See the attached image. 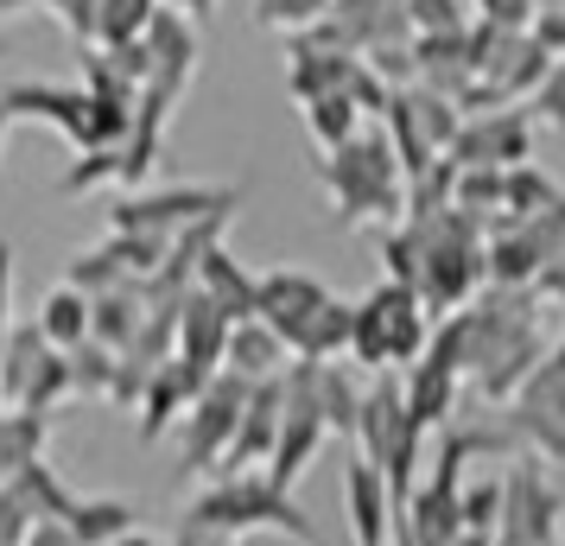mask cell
Listing matches in <instances>:
<instances>
[{"label":"cell","instance_id":"5","mask_svg":"<svg viewBox=\"0 0 565 546\" xmlns=\"http://www.w3.org/2000/svg\"><path fill=\"white\" fill-rule=\"evenodd\" d=\"M350 299H337L318 274L267 267L260 274V324H274L292 350V363H337L350 356Z\"/></svg>","mask_w":565,"mask_h":546},{"label":"cell","instance_id":"1","mask_svg":"<svg viewBox=\"0 0 565 546\" xmlns=\"http://www.w3.org/2000/svg\"><path fill=\"white\" fill-rule=\"evenodd\" d=\"M463 375L483 407H509L521 382L540 368L553 350L540 331V299L534 287H483L477 306H463Z\"/></svg>","mask_w":565,"mask_h":546},{"label":"cell","instance_id":"41","mask_svg":"<svg viewBox=\"0 0 565 546\" xmlns=\"http://www.w3.org/2000/svg\"><path fill=\"white\" fill-rule=\"evenodd\" d=\"M172 546H248V540H235V534H216V527H191V521H179Z\"/></svg>","mask_w":565,"mask_h":546},{"label":"cell","instance_id":"28","mask_svg":"<svg viewBox=\"0 0 565 546\" xmlns=\"http://www.w3.org/2000/svg\"><path fill=\"white\" fill-rule=\"evenodd\" d=\"M565 191L546 172H540L534 159L527 165H514V172H502V216L495 223H521V216H540V210H553Z\"/></svg>","mask_w":565,"mask_h":546},{"label":"cell","instance_id":"10","mask_svg":"<svg viewBox=\"0 0 565 546\" xmlns=\"http://www.w3.org/2000/svg\"><path fill=\"white\" fill-rule=\"evenodd\" d=\"M463 128V108L445 96V89H426V83H407V89H394L387 96V115H382V133L394 140V153H401V172L419 179L426 165L451 153V140Z\"/></svg>","mask_w":565,"mask_h":546},{"label":"cell","instance_id":"52","mask_svg":"<svg viewBox=\"0 0 565 546\" xmlns=\"http://www.w3.org/2000/svg\"><path fill=\"white\" fill-rule=\"evenodd\" d=\"M0 52H7V45H0Z\"/></svg>","mask_w":565,"mask_h":546},{"label":"cell","instance_id":"35","mask_svg":"<svg viewBox=\"0 0 565 546\" xmlns=\"http://www.w3.org/2000/svg\"><path fill=\"white\" fill-rule=\"evenodd\" d=\"M39 527V508L20 483H0V546H26V534Z\"/></svg>","mask_w":565,"mask_h":546},{"label":"cell","instance_id":"38","mask_svg":"<svg viewBox=\"0 0 565 546\" xmlns=\"http://www.w3.org/2000/svg\"><path fill=\"white\" fill-rule=\"evenodd\" d=\"M470 13L483 20V26H509V32H527L540 13V0H470Z\"/></svg>","mask_w":565,"mask_h":546},{"label":"cell","instance_id":"8","mask_svg":"<svg viewBox=\"0 0 565 546\" xmlns=\"http://www.w3.org/2000/svg\"><path fill=\"white\" fill-rule=\"evenodd\" d=\"M426 426L407 414V394H401V375H375L369 388H362V414H356V451L369 464L387 477V490L394 502L407 508L413 483H419V470H426Z\"/></svg>","mask_w":565,"mask_h":546},{"label":"cell","instance_id":"2","mask_svg":"<svg viewBox=\"0 0 565 546\" xmlns=\"http://www.w3.org/2000/svg\"><path fill=\"white\" fill-rule=\"evenodd\" d=\"M419 242V274H413V292L433 318H451L463 306H477L489 287V229L463 210H445V216H401Z\"/></svg>","mask_w":565,"mask_h":546},{"label":"cell","instance_id":"11","mask_svg":"<svg viewBox=\"0 0 565 546\" xmlns=\"http://www.w3.org/2000/svg\"><path fill=\"white\" fill-rule=\"evenodd\" d=\"M502 426L514 432L521 458H540V464H565V338L540 356V368L521 382L509 407H502Z\"/></svg>","mask_w":565,"mask_h":546},{"label":"cell","instance_id":"19","mask_svg":"<svg viewBox=\"0 0 565 546\" xmlns=\"http://www.w3.org/2000/svg\"><path fill=\"white\" fill-rule=\"evenodd\" d=\"M204 382H210L204 368L179 363V356H172V363H159L153 382H147V394H140V426H134V432H140V445L166 439V432L191 414V400L204 394Z\"/></svg>","mask_w":565,"mask_h":546},{"label":"cell","instance_id":"32","mask_svg":"<svg viewBox=\"0 0 565 546\" xmlns=\"http://www.w3.org/2000/svg\"><path fill=\"white\" fill-rule=\"evenodd\" d=\"M331 7L337 0H255V20L286 32V39H299V32H311L318 20H331Z\"/></svg>","mask_w":565,"mask_h":546},{"label":"cell","instance_id":"30","mask_svg":"<svg viewBox=\"0 0 565 546\" xmlns=\"http://www.w3.org/2000/svg\"><path fill=\"white\" fill-rule=\"evenodd\" d=\"M153 13H159V0H103L89 45H134V39H147Z\"/></svg>","mask_w":565,"mask_h":546},{"label":"cell","instance_id":"16","mask_svg":"<svg viewBox=\"0 0 565 546\" xmlns=\"http://www.w3.org/2000/svg\"><path fill=\"white\" fill-rule=\"evenodd\" d=\"M140 45H147V89H140V96H153V103L179 108L184 89H191V77H198V64H204L198 20H184L179 7H159Z\"/></svg>","mask_w":565,"mask_h":546},{"label":"cell","instance_id":"3","mask_svg":"<svg viewBox=\"0 0 565 546\" xmlns=\"http://www.w3.org/2000/svg\"><path fill=\"white\" fill-rule=\"evenodd\" d=\"M191 527H216L235 540H255V534H286V540L311 546L318 540V521L306 515V502L274 483L267 470H230V477H210L204 490L184 502Z\"/></svg>","mask_w":565,"mask_h":546},{"label":"cell","instance_id":"25","mask_svg":"<svg viewBox=\"0 0 565 546\" xmlns=\"http://www.w3.org/2000/svg\"><path fill=\"white\" fill-rule=\"evenodd\" d=\"M89 324H96V343H108L115 356H121V350H134L140 324H147V287H121V292L89 299Z\"/></svg>","mask_w":565,"mask_h":546},{"label":"cell","instance_id":"22","mask_svg":"<svg viewBox=\"0 0 565 546\" xmlns=\"http://www.w3.org/2000/svg\"><path fill=\"white\" fill-rule=\"evenodd\" d=\"M223 368L242 375V382H280L286 368H292V350H286V338L274 331V324L242 318V324L230 331V356H223Z\"/></svg>","mask_w":565,"mask_h":546},{"label":"cell","instance_id":"14","mask_svg":"<svg viewBox=\"0 0 565 546\" xmlns=\"http://www.w3.org/2000/svg\"><path fill=\"white\" fill-rule=\"evenodd\" d=\"M559 242H565V197L540 216L495 223L489 229V287H534L546 274V260L559 255Z\"/></svg>","mask_w":565,"mask_h":546},{"label":"cell","instance_id":"37","mask_svg":"<svg viewBox=\"0 0 565 546\" xmlns=\"http://www.w3.org/2000/svg\"><path fill=\"white\" fill-rule=\"evenodd\" d=\"M32 7H45L57 26L77 39V45H89V39H96V13H103V0H32Z\"/></svg>","mask_w":565,"mask_h":546},{"label":"cell","instance_id":"42","mask_svg":"<svg viewBox=\"0 0 565 546\" xmlns=\"http://www.w3.org/2000/svg\"><path fill=\"white\" fill-rule=\"evenodd\" d=\"M26 546H83V540L71 534V521H39L26 534Z\"/></svg>","mask_w":565,"mask_h":546},{"label":"cell","instance_id":"17","mask_svg":"<svg viewBox=\"0 0 565 546\" xmlns=\"http://www.w3.org/2000/svg\"><path fill=\"white\" fill-rule=\"evenodd\" d=\"M311 39H324L337 52H387V45H407L413 26H407V0H337L331 20H318Z\"/></svg>","mask_w":565,"mask_h":546},{"label":"cell","instance_id":"50","mask_svg":"<svg viewBox=\"0 0 565 546\" xmlns=\"http://www.w3.org/2000/svg\"><path fill=\"white\" fill-rule=\"evenodd\" d=\"M394 546H413V540H407V534H401V527H394Z\"/></svg>","mask_w":565,"mask_h":546},{"label":"cell","instance_id":"20","mask_svg":"<svg viewBox=\"0 0 565 546\" xmlns=\"http://www.w3.org/2000/svg\"><path fill=\"white\" fill-rule=\"evenodd\" d=\"M191 287L204 292L210 306H223L235 324H242V318H260V274H248V267H242L230 248H223V242H210L204 255H198Z\"/></svg>","mask_w":565,"mask_h":546},{"label":"cell","instance_id":"34","mask_svg":"<svg viewBox=\"0 0 565 546\" xmlns=\"http://www.w3.org/2000/svg\"><path fill=\"white\" fill-rule=\"evenodd\" d=\"M527 115H534V128H553V133H565V57H553V71L540 77V89L527 96Z\"/></svg>","mask_w":565,"mask_h":546},{"label":"cell","instance_id":"29","mask_svg":"<svg viewBox=\"0 0 565 546\" xmlns=\"http://www.w3.org/2000/svg\"><path fill=\"white\" fill-rule=\"evenodd\" d=\"M64 400H77V375H71V356H64V350H52V356L39 363V375H32L20 414H45V419H52Z\"/></svg>","mask_w":565,"mask_h":546},{"label":"cell","instance_id":"48","mask_svg":"<svg viewBox=\"0 0 565 546\" xmlns=\"http://www.w3.org/2000/svg\"><path fill=\"white\" fill-rule=\"evenodd\" d=\"M540 13H565V0H540Z\"/></svg>","mask_w":565,"mask_h":546},{"label":"cell","instance_id":"18","mask_svg":"<svg viewBox=\"0 0 565 546\" xmlns=\"http://www.w3.org/2000/svg\"><path fill=\"white\" fill-rule=\"evenodd\" d=\"M394 515H401V502L387 490V477L356 451V458L343 464V527H350V540L356 546H394Z\"/></svg>","mask_w":565,"mask_h":546},{"label":"cell","instance_id":"21","mask_svg":"<svg viewBox=\"0 0 565 546\" xmlns=\"http://www.w3.org/2000/svg\"><path fill=\"white\" fill-rule=\"evenodd\" d=\"M230 331H235V318L223 312V306H210L204 292L191 287V299L179 306V363L216 375L223 356H230Z\"/></svg>","mask_w":565,"mask_h":546},{"label":"cell","instance_id":"51","mask_svg":"<svg viewBox=\"0 0 565 546\" xmlns=\"http://www.w3.org/2000/svg\"><path fill=\"white\" fill-rule=\"evenodd\" d=\"M553 546H565V540H553Z\"/></svg>","mask_w":565,"mask_h":546},{"label":"cell","instance_id":"7","mask_svg":"<svg viewBox=\"0 0 565 546\" xmlns=\"http://www.w3.org/2000/svg\"><path fill=\"white\" fill-rule=\"evenodd\" d=\"M0 103L13 121H39V128L64 133L77 153H103V147H128L134 133V108L128 103H103L83 83H7Z\"/></svg>","mask_w":565,"mask_h":546},{"label":"cell","instance_id":"39","mask_svg":"<svg viewBox=\"0 0 565 546\" xmlns=\"http://www.w3.org/2000/svg\"><path fill=\"white\" fill-rule=\"evenodd\" d=\"M534 299H540V306H559V312H565V242H559V255L546 260V274L534 280Z\"/></svg>","mask_w":565,"mask_h":546},{"label":"cell","instance_id":"36","mask_svg":"<svg viewBox=\"0 0 565 546\" xmlns=\"http://www.w3.org/2000/svg\"><path fill=\"white\" fill-rule=\"evenodd\" d=\"M463 527H483V534L502 527V470L483 483H463Z\"/></svg>","mask_w":565,"mask_h":546},{"label":"cell","instance_id":"43","mask_svg":"<svg viewBox=\"0 0 565 546\" xmlns=\"http://www.w3.org/2000/svg\"><path fill=\"white\" fill-rule=\"evenodd\" d=\"M159 7H179L184 20H210L216 13V0H159Z\"/></svg>","mask_w":565,"mask_h":546},{"label":"cell","instance_id":"44","mask_svg":"<svg viewBox=\"0 0 565 546\" xmlns=\"http://www.w3.org/2000/svg\"><path fill=\"white\" fill-rule=\"evenodd\" d=\"M451 546H495V534H483V527H463V534H458Z\"/></svg>","mask_w":565,"mask_h":546},{"label":"cell","instance_id":"9","mask_svg":"<svg viewBox=\"0 0 565 546\" xmlns=\"http://www.w3.org/2000/svg\"><path fill=\"white\" fill-rule=\"evenodd\" d=\"M248 191L242 184H166V191H121L108 204V229L115 235H153V242H184L204 223H230L235 204Z\"/></svg>","mask_w":565,"mask_h":546},{"label":"cell","instance_id":"31","mask_svg":"<svg viewBox=\"0 0 565 546\" xmlns=\"http://www.w3.org/2000/svg\"><path fill=\"white\" fill-rule=\"evenodd\" d=\"M407 26L413 39H445V32H470L477 13L470 0H407Z\"/></svg>","mask_w":565,"mask_h":546},{"label":"cell","instance_id":"24","mask_svg":"<svg viewBox=\"0 0 565 546\" xmlns=\"http://www.w3.org/2000/svg\"><path fill=\"white\" fill-rule=\"evenodd\" d=\"M32 324H39V331H45V343H52V350H64V356L96 338V324H89V299H83L77 287H52L45 299H39Z\"/></svg>","mask_w":565,"mask_h":546},{"label":"cell","instance_id":"46","mask_svg":"<svg viewBox=\"0 0 565 546\" xmlns=\"http://www.w3.org/2000/svg\"><path fill=\"white\" fill-rule=\"evenodd\" d=\"M7 133H13V115H7V103H0V153H7Z\"/></svg>","mask_w":565,"mask_h":546},{"label":"cell","instance_id":"40","mask_svg":"<svg viewBox=\"0 0 565 546\" xmlns=\"http://www.w3.org/2000/svg\"><path fill=\"white\" fill-rule=\"evenodd\" d=\"M13 331V242H0V343Z\"/></svg>","mask_w":565,"mask_h":546},{"label":"cell","instance_id":"26","mask_svg":"<svg viewBox=\"0 0 565 546\" xmlns=\"http://www.w3.org/2000/svg\"><path fill=\"white\" fill-rule=\"evenodd\" d=\"M299 121H306V133L318 140V153H337L343 140H356V133L369 128V108H362L356 96H318V103L299 108Z\"/></svg>","mask_w":565,"mask_h":546},{"label":"cell","instance_id":"23","mask_svg":"<svg viewBox=\"0 0 565 546\" xmlns=\"http://www.w3.org/2000/svg\"><path fill=\"white\" fill-rule=\"evenodd\" d=\"M64 521H71V534L83 546H115V540H128V534H140V515H134L128 495H77V508Z\"/></svg>","mask_w":565,"mask_h":546},{"label":"cell","instance_id":"15","mask_svg":"<svg viewBox=\"0 0 565 546\" xmlns=\"http://www.w3.org/2000/svg\"><path fill=\"white\" fill-rule=\"evenodd\" d=\"M559 527H565V495L553 490L546 464L540 458H514L502 470V527L495 534H514L527 546H553V540H565Z\"/></svg>","mask_w":565,"mask_h":546},{"label":"cell","instance_id":"13","mask_svg":"<svg viewBox=\"0 0 565 546\" xmlns=\"http://www.w3.org/2000/svg\"><path fill=\"white\" fill-rule=\"evenodd\" d=\"M534 115L527 108H477V115H463L458 140H451V165L463 172H514V165H527L534 159Z\"/></svg>","mask_w":565,"mask_h":546},{"label":"cell","instance_id":"4","mask_svg":"<svg viewBox=\"0 0 565 546\" xmlns=\"http://www.w3.org/2000/svg\"><path fill=\"white\" fill-rule=\"evenodd\" d=\"M318 184L331 197V216L343 229L356 223H401L407 210V172H401V153L382 128H362L356 140H343L337 153L318 159Z\"/></svg>","mask_w":565,"mask_h":546},{"label":"cell","instance_id":"6","mask_svg":"<svg viewBox=\"0 0 565 546\" xmlns=\"http://www.w3.org/2000/svg\"><path fill=\"white\" fill-rule=\"evenodd\" d=\"M438 318L419 306V292L401 280H382L375 292H362L356 312H350V363L369 375H407L426 343H433Z\"/></svg>","mask_w":565,"mask_h":546},{"label":"cell","instance_id":"45","mask_svg":"<svg viewBox=\"0 0 565 546\" xmlns=\"http://www.w3.org/2000/svg\"><path fill=\"white\" fill-rule=\"evenodd\" d=\"M20 13H32V0H0V20H20Z\"/></svg>","mask_w":565,"mask_h":546},{"label":"cell","instance_id":"33","mask_svg":"<svg viewBox=\"0 0 565 546\" xmlns=\"http://www.w3.org/2000/svg\"><path fill=\"white\" fill-rule=\"evenodd\" d=\"M115 368H121V356L108 350V343H83V350H71V375H77V394H115Z\"/></svg>","mask_w":565,"mask_h":546},{"label":"cell","instance_id":"47","mask_svg":"<svg viewBox=\"0 0 565 546\" xmlns=\"http://www.w3.org/2000/svg\"><path fill=\"white\" fill-rule=\"evenodd\" d=\"M115 546H166V540H153V534H128V540H115Z\"/></svg>","mask_w":565,"mask_h":546},{"label":"cell","instance_id":"27","mask_svg":"<svg viewBox=\"0 0 565 546\" xmlns=\"http://www.w3.org/2000/svg\"><path fill=\"white\" fill-rule=\"evenodd\" d=\"M52 439V419L45 414H20V407H0V477H20L26 464L45 458Z\"/></svg>","mask_w":565,"mask_h":546},{"label":"cell","instance_id":"49","mask_svg":"<svg viewBox=\"0 0 565 546\" xmlns=\"http://www.w3.org/2000/svg\"><path fill=\"white\" fill-rule=\"evenodd\" d=\"M495 546H527V540H514V534H495Z\"/></svg>","mask_w":565,"mask_h":546},{"label":"cell","instance_id":"12","mask_svg":"<svg viewBox=\"0 0 565 546\" xmlns=\"http://www.w3.org/2000/svg\"><path fill=\"white\" fill-rule=\"evenodd\" d=\"M248 388L255 382H242L230 368H216L204 382V394L191 400V414L179 419V470L184 477H216L223 458H230L235 445V426H242V407H248Z\"/></svg>","mask_w":565,"mask_h":546}]
</instances>
